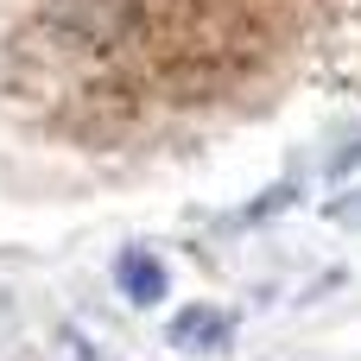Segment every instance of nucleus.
<instances>
[{"label":"nucleus","instance_id":"2","mask_svg":"<svg viewBox=\"0 0 361 361\" xmlns=\"http://www.w3.org/2000/svg\"><path fill=\"white\" fill-rule=\"evenodd\" d=\"M228 330H235L228 311H216V305H190V311L171 317V349H184V355H209V349L228 343Z\"/></svg>","mask_w":361,"mask_h":361},{"label":"nucleus","instance_id":"3","mask_svg":"<svg viewBox=\"0 0 361 361\" xmlns=\"http://www.w3.org/2000/svg\"><path fill=\"white\" fill-rule=\"evenodd\" d=\"M330 216H336V222H361V197H355V203H349V197H336V203H330Z\"/></svg>","mask_w":361,"mask_h":361},{"label":"nucleus","instance_id":"1","mask_svg":"<svg viewBox=\"0 0 361 361\" xmlns=\"http://www.w3.org/2000/svg\"><path fill=\"white\" fill-rule=\"evenodd\" d=\"M114 286H121V298L127 305H159L165 292H171V279H165V260L159 254H146V247H121V260H114Z\"/></svg>","mask_w":361,"mask_h":361}]
</instances>
